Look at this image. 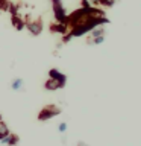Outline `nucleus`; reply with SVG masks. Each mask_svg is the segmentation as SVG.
I'll list each match as a JSON object with an SVG mask.
<instances>
[{
	"label": "nucleus",
	"instance_id": "obj_1",
	"mask_svg": "<svg viewBox=\"0 0 141 146\" xmlns=\"http://www.w3.org/2000/svg\"><path fill=\"white\" fill-rule=\"evenodd\" d=\"M109 18L106 17V12L100 8H94L93 5L88 8H79L71 14H67L65 25L68 26V31L65 35H62V43H68L73 38L82 36L93 31L94 27L108 25Z\"/></svg>",
	"mask_w": 141,
	"mask_h": 146
},
{
	"label": "nucleus",
	"instance_id": "obj_2",
	"mask_svg": "<svg viewBox=\"0 0 141 146\" xmlns=\"http://www.w3.org/2000/svg\"><path fill=\"white\" fill-rule=\"evenodd\" d=\"M61 113H62V110L59 108L58 105L49 104V105H44V107L40 110V113H38V116H36V119H38L40 122H47V120H50V119L59 116Z\"/></svg>",
	"mask_w": 141,
	"mask_h": 146
},
{
	"label": "nucleus",
	"instance_id": "obj_3",
	"mask_svg": "<svg viewBox=\"0 0 141 146\" xmlns=\"http://www.w3.org/2000/svg\"><path fill=\"white\" fill-rule=\"evenodd\" d=\"M52 9H53V15L55 20L58 23H64L65 25L67 20V11L62 5V0H52Z\"/></svg>",
	"mask_w": 141,
	"mask_h": 146
},
{
	"label": "nucleus",
	"instance_id": "obj_4",
	"mask_svg": "<svg viewBox=\"0 0 141 146\" xmlns=\"http://www.w3.org/2000/svg\"><path fill=\"white\" fill-rule=\"evenodd\" d=\"M24 27L27 31L30 32L34 36H36V35H40L41 32H43V20L38 17V18H35V20H26L24 21Z\"/></svg>",
	"mask_w": 141,
	"mask_h": 146
},
{
	"label": "nucleus",
	"instance_id": "obj_5",
	"mask_svg": "<svg viewBox=\"0 0 141 146\" xmlns=\"http://www.w3.org/2000/svg\"><path fill=\"white\" fill-rule=\"evenodd\" d=\"M49 29H50V32H53V34L65 35L67 32H68V26L64 25V23H58V21H56V23H50Z\"/></svg>",
	"mask_w": 141,
	"mask_h": 146
},
{
	"label": "nucleus",
	"instance_id": "obj_6",
	"mask_svg": "<svg viewBox=\"0 0 141 146\" xmlns=\"http://www.w3.org/2000/svg\"><path fill=\"white\" fill-rule=\"evenodd\" d=\"M49 78H52V79L61 82V84H64V85L67 84V76L64 75L62 72H59L58 68H50V70H49Z\"/></svg>",
	"mask_w": 141,
	"mask_h": 146
},
{
	"label": "nucleus",
	"instance_id": "obj_7",
	"mask_svg": "<svg viewBox=\"0 0 141 146\" xmlns=\"http://www.w3.org/2000/svg\"><path fill=\"white\" fill-rule=\"evenodd\" d=\"M64 87H65L64 84H61V82H58V81L52 79V78H49V79L44 82V88L47 90V91H56V90L64 88Z\"/></svg>",
	"mask_w": 141,
	"mask_h": 146
},
{
	"label": "nucleus",
	"instance_id": "obj_8",
	"mask_svg": "<svg viewBox=\"0 0 141 146\" xmlns=\"http://www.w3.org/2000/svg\"><path fill=\"white\" fill-rule=\"evenodd\" d=\"M11 23H12L14 29H17V31H23V29H24V20H23L18 14L11 15Z\"/></svg>",
	"mask_w": 141,
	"mask_h": 146
},
{
	"label": "nucleus",
	"instance_id": "obj_9",
	"mask_svg": "<svg viewBox=\"0 0 141 146\" xmlns=\"http://www.w3.org/2000/svg\"><path fill=\"white\" fill-rule=\"evenodd\" d=\"M18 141H20V137L17 134H14V132H9L8 134V145L9 146H17Z\"/></svg>",
	"mask_w": 141,
	"mask_h": 146
},
{
	"label": "nucleus",
	"instance_id": "obj_10",
	"mask_svg": "<svg viewBox=\"0 0 141 146\" xmlns=\"http://www.w3.org/2000/svg\"><path fill=\"white\" fill-rule=\"evenodd\" d=\"M9 128L6 126V123H5L3 120H2V117H0V139H3L5 135H8L9 134Z\"/></svg>",
	"mask_w": 141,
	"mask_h": 146
},
{
	"label": "nucleus",
	"instance_id": "obj_11",
	"mask_svg": "<svg viewBox=\"0 0 141 146\" xmlns=\"http://www.w3.org/2000/svg\"><path fill=\"white\" fill-rule=\"evenodd\" d=\"M21 87H23V79H21V78H17V79H14L11 82V88L15 90V91L21 90Z\"/></svg>",
	"mask_w": 141,
	"mask_h": 146
},
{
	"label": "nucleus",
	"instance_id": "obj_12",
	"mask_svg": "<svg viewBox=\"0 0 141 146\" xmlns=\"http://www.w3.org/2000/svg\"><path fill=\"white\" fill-rule=\"evenodd\" d=\"M103 41H105V36L102 35V36H97V38H94V40L91 41L90 44H93V46H97V44H102Z\"/></svg>",
	"mask_w": 141,
	"mask_h": 146
},
{
	"label": "nucleus",
	"instance_id": "obj_13",
	"mask_svg": "<svg viewBox=\"0 0 141 146\" xmlns=\"http://www.w3.org/2000/svg\"><path fill=\"white\" fill-rule=\"evenodd\" d=\"M67 128H68V125L65 122H62V123H59V125H58V131L61 132V134H64V132L67 131Z\"/></svg>",
	"mask_w": 141,
	"mask_h": 146
},
{
	"label": "nucleus",
	"instance_id": "obj_14",
	"mask_svg": "<svg viewBox=\"0 0 141 146\" xmlns=\"http://www.w3.org/2000/svg\"><path fill=\"white\" fill-rule=\"evenodd\" d=\"M8 0H0V11H8Z\"/></svg>",
	"mask_w": 141,
	"mask_h": 146
},
{
	"label": "nucleus",
	"instance_id": "obj_15",
	"mask_svg": "<svg viewBox=\"0 0 141 146\" xmlns=\"http://www.w3.org/2000/svg\"><path fill=\"white\" fill-rule=\"evenodd\" d=\"M88 6H91L90 0H82V8H88Z\"/></svg>",
	"mask_w": 141,
	"mask_h": 146
},
{
	"label": "nucleus",
	"instance_id": "obj_16",
	"mask_svg": "<svg viewBox=\"0 0 141 146\" xmlns=\"http://www.w3.org/2000/svg\"><path fill=\"white\" fill-rule=\"evenodd\" d=\"M77 146H90V145H86V143H84V141H79V143H77Z\"/></svg>",
	"mask_w": 141,
	"mask_h": 146
}]
</instances>
